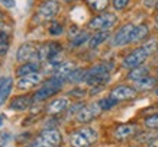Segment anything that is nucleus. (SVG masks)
Here are the masks:
<instances>
[{
    "instance_id": "obj_1",
    "label": "nucleus",
    "mask_w": 158,
    "mask_h": 147,
    "mask_svg": "<svg viewBox=\"0 0 158 147\" xmlns=\"http://www.w3.org/2000/svg\"><path fill=\"white\" fill-rule=\"evenodd\" d=\"M112 64H107V63H100V64H96L94 67H91L90 70L87 71L86 76V83L93 86H100L107 83L110 79V69Z\"/></svg>"
},
{
    "instance_id": "obj_2",
    "label": "nucleus",
    "mask_w": 158,
    "mask_h": 147,
    "mask_svg": "<svg viewBox=\"0 0 158 147\" xmlns=\"http://www.w3.org/2000/svg\"><path fill=\"white\" fill-rule=\"evenodd\" d=\"M97 141V133L90 127H83L70 136V144L73 147H90Z\"/></svg>"
},
{
    "instance_id": "obj_3",
    "label": "nucleus",
    "mask_w": 158,
    "mask_h": 147,
    "mask_svg": "<svg viewBox=\"0 0 158 147\" xmlns=\"http://www.w3.org/2000/svg\"><path fill=\"white\" fill-rule=\"evenodd\" d=\"M61 133L55 128L44 130L29 147H58L61 144Z\"/></svg>"
},
{
    "instance_id": "obj_4",
    "label": "nucleus",
    "mask_w": 158,
    "mask_h": 147,
    "mask_svg": "<svg viewBox=\"0 0 158 147\" xmlns=\"http://www.w3.org/2000/svg\"><path fill=\"white\" fill-rule=\"evenodd\" d=\"M62 87V79H58V77H52V79H49L48 82H45L42 85V87L35 93L34 99L36 102H41V100H45L48 99L49 96L55 95L58 90Z\"/></svg>"
},
{
    "instance_id": "obj_5",
    "label": "nucleus",
    "mask_w": 158,
    "mask_h": 147,
    "mask_svg": "<svg viewBox=\"0 0 158 147\" xmlns=\"http://www.w3.org/2000/svg\"><path fill=\"white\" fill-rule=\"evenodd\" d=\"M149 54H151V52L147 50V47L142 45V47H139V48H136V50H134L132 52H129V54L125 57L122 66H123L125 69H135V67H139L145 60H147V57H148Z\"/></svg>"
},
{
    "instance_id": "obj_6",
    "label": "nucleus",
    "mask_w": 158,
    "mask_h": 147,
    "mask_svg": "<svg viewBox=\"0 0 158 147\" xmlns=\"http://www.w3.org/2000/svg\"><path fill=\"white\" fill-rule=\"evenodd\" d=\"M18 60L22 63H38L39 61V50L34 44H22L16 54Z\"/></svg>"
},
{
    "instance_id": "obj_7",
    "label": "nucleus",
    "mask_w": 158,
    "mask_h": 147,
    "mask_svg": "<svg viewBox=\"0 0 158 147\" xmlns=\"http://www.w3.org/2000/svg\"><path fill=\"white\" fill-rule=\"evenodd\" d=\"M116 22H118L116 15H113V13H102V15H97L96 18H93V19L89 22V28L100 29V31H107V29L112 28Z\"/></svg>"
},
{
    "instance_id": "obj_8",
    "label": "nucleus",
    "mask_w": 158,
    "mask_h": 147,
    "mask_svg": "<svg viewBox=\"0 0 158 147\" xmlns=\"http://www.w3.org/2000/svg\"><path fill=\"white\" fill-rule=\"evenodd\" d=\"M60 5L55 0H45L38 7V19L39 20H49L58 13Z\"/></svg>"
},
{
    "instance_id": "obj_9",
    "label": "nucleus",
    "mask_w": 158,
    "mask_h": 147,
    "mask_svg": "<svg viewBox=\"0 0 158 147\" xmlns=\"http://www.w3.org/2000/svg\"><path fill=\"white\" fill-rule=\"evenodd\" d=\"M100 105L99 102H94V104H89L86 106H83L78 112H77V121L78 122H90L91 119H94L97 115L100 114Z\"/></svg>"
},
{
    "instance_id": "obj_10",
    "label": "nucleus",
    "mask_w": 158,
    "mask_h": 147,
    "mask_svg": "<svg viewBox=\"0 0 158 147\" xmlns=\"http://www.w3.org/2000/svg\"><path fill=\"white\" fill-rule=\"evenodd\" d=\"M38 50H39V61H48L51 58L61 56V45L58 42L44 44V45L38 47Z\"/></svg>"
},
{
    "instance_id": "obj_11",
    "label": "nucleus",
    "mask_w": 158,
    "mask_h": 147,
    "mask_svg": "<svg viewBox=\"0 0 158 147\" xmlns=\"http://www.w3.org/2000/svg\"><path fill=\"white\" fill-rule=\"evenodd\" d=\"M110 98L116 102H120V100H128V99H132L136 96V92H135L134 87H131V86H116L115 89H112L110 92Z\"/></svg>"
},
{
    "instance_id": "obj_12",
    "label": "nucleus",
    "mask_w": 158,
    "mask_h": 147,
    "mask_svg": "<svg viewBox=\"0 0 158 147\" xmlns=\"http://www.w3.org/2000/svg\"><path fill=\"white\" fill-rule=\"evenodd\" d=\"M134 28H135V25H132V24H128V25H125V26H122L115 33V37H113V45L115 47H120V45H125V44L131 42V37H132Z\"/></svg>"
},
{
    "instance_id": "obj_13",
    "label": "nucleus",
    "mask_w": 158,
    "mask_h": 147,
    "mask_svg": "<svg viewBox=\"0 0 158 147\" xmlns=\"http://www.w3.org/2000/svg\"><path fill=\"white\" fill-rule=\"evenodd\" d=\"M41 82V74L39 73H34V74H28V76L19 77L18 80V87L20 90H29L35 87Z\"/></svg>"
},
{
    "instance_id": "obj_14",
    "label": "nucleus",
    "mask_w": 158,
    "mask_h": 147,
    "mask_svg": "<svg viewBox=\"0 0 158 147\" xmlns=\"http://www.w3.org/2000/svg\"><path fill=\"white\" fill-rule=\"evenodd\" d=\"M136 133V125L134 124H123V125H118L115 128V136L116 140H126V138L132 137L134 134Z\"/></svg>"
},
{
    "instance_id": "obj_15",
    "label": "nucleus",
    "mask_w": 158,
    "mask_h": 147,
    "mask_svg": "<svg viewBox=\"0 0 158 147\" xmlns=\"http://www.w3.org/2000/svg\"><path fill=\"white\" fill-rule=\"evenodd\" d=\"M68 106V99L67 98H57L54 99L51 104H48L47 106V112L49 115H57V114H61L62 111H65Z\"/></svg>"
},
{
    "instance_id": "obj_16",
    "label": "nucleus",
    "mask_w": 158,
    "mask_h": 147,
    "mask_svg": "<svg viewBox=\"0 0 158 147\" xmlns=\"http://www.w3.org/2000/svg\"><path fill=\"white\" fill-rule=\"evenodd\" d=\"M74 70H76V67H74V64H73L71 61H62L61 64L55 69V71H54V77H58V79H62V80H64V79H67Z\"/></svg>"
},
{
    "instance_id": "obj_17",
    "label": "nucleus",
    "mask_w": 158,
    "mask_h": 147,
    "mask_svg": "<svg viewBox=\"0 0 158 147\" xmlns=\"http://www.w3.org/2000/svg\"><path fill=\"white\" fill-rule=\"evenodd\" d=\"M31 104H32V99L28 95L16 96L10 102V109H13V111H25V109H28L31 106Z\"/></svg>"
},
{
    "instance_id": "obj_18",
    "label": "nucleus",
    "mask_w": 158,
    "mask_h": 147,
    "mask_svg": "<svg viewBox=\"0 0 158 147\" xmlns=\"http://www.w3.org/2000/svg\"><path fill=\"white\" fill-rule=\"evenodd\" d=\"M9 41H10V32L9 29L0 26V57H3L7 50H9Z\"/></svg>"
},
{
    "instance_id": "obj_19",
    "label": "nucleus",
    "mask_w": 158,
    "mask_h": 147,
    "mask_svg": "<svg viewBox=\"0 0 158 147\" xmlns=\"http://www.w3.org/2000/svg\"><path fill=\"white\" fill-rule=\"evenodd\" d=\"M38 69H39L38 63H26V64H23V66H20L18 69V76L23 77V76H28V74L38 73Z\"/></svg>"
},
{
    "instance_id": "obj_20",
    "label": "nucleus",
    "mask_w": 158,
    "mask_h": 147,
    "mask_svg": "<svg viewBox=\"0 0 158 147\" xmlns=\"http://www.w3.org/2000/svg\"><path fill=\"white\" fill-rule=\"evenodd\" d=\"M148 35V26L147 25H138L134 28L132 37H131V42H138L141 39H144Z\"/></svg>"
},
{
    "instance_id": "obj_21",
    "label": "nucleus",
    "mask_w": 158,
    "mask_h": 147,
    "mask_svg": "<svg viewBox=\"0 0 158 147\" xmlns=\"http://www.w3.org/2000/svg\"><path fill=\"white\" fill-rule=\"evenodd\" d=\"M10 90H12V79L6 77V79L2 80V85H0V105L7 99Z\"/></svg>"
},
{
    "instance_id": "obj_22",
    "label": "nucleus",
    "mask_w": 158,
    "mask_h": 147,
    "mask_svg": "<svg viewBox=\"0 0 158 147\" xmlns=\"http://www.w3.org/2000/svg\"><path fill=\"white\" fill-rule=\"evenodd\" d=\"M107 38H109V32H107V31H100V32L94 33V35L90 38V41H89V47L90 48L99 47V45L105 42Z\"/></svg>"
},
{
    "instance_id": "obj_23",
    "label": "nucleus",
    "mask_w": 158,
    "mask_h": 147,
    "mask_svg": "<svg viewBox=\"0 0 158 147\" xmlns=\"http://www.w3.org/2000/svg\"><path fill=\"white\" fill-rule=\"evenodd\" d=\"M148 76V69L144 66H139V67H135L132 70L129 71V79L131 80H135L138 82L141 79H144V77Z\"/></svg>"
},
{
    "instance_id": "obj_24",
    "label": "nucleus",
    "mask_w": 158,
    "mask_h": 147,
    "mask_svg": "<svg viewBox=\"0 0 158 147\" xmlns=\"http://www.w3.org/2000/svg\"><path fill=\"white\" fill-rule=\"evenodd\" d=\"M135 85H136V87L141 90H147V89H152L154 86H155V79H152V77H144V79H141V80L135 82Z\"/></svg>"
},
{
    "instance_id": "obj_25",
    "label": "nucleus",
    "mask_w": 158,
    "mask_h": 147,
    "mask_svg": "<svg viewBox=\"0 0 158 147\" xmlns=\"http://www.w3.org/2000/svg\"><path fill=\"white\" fill-rule=\"evenodd\" d=\"M86 76H87V71L86 70H83V69H76V70L73 71V73L67 77V79H68V82L77 83V82L86 80Z\"/></svg>"
},
{
    "instance_id": "obj_26",
    "label": "nucleus",
    "mask_w": 158,
    "mask_h": 147,
    "mask_svg": "<svg viewBox=\"0 0 158 147\" xmlns=\"http://www.w3.org/2000/svg\"><path fill=\"white\" fill-rule=\"evenodd\" d=\"M87 5L90 6L93 10L96 12H100V10H105L109 5V0H87Z\"/></svg>"
},
{
    "instance_id": "obj_27",
    "label": "nucleus",
    "mask_w": 158,
    "mask_h": 147,
    "mask_svg": "<svg viewBox=\"0 0 158 147\" xmlns=\"http://www.w3.org/2000/svg\"><path fill=\"white\" fill-rule=\"evenodd\" d=\"M87 39H89V33L87 32H78L74 37V38L71 39V47H80V45H83V44L86 42Z\"/></svg>"
},
{
    "instance_id": "obj_28",
    "label": "nucleus",
    "mask_w": 158,
    "mask_h": 147,
    "mask_svg": "<svg viewBox=\"0 0 158 147\" xmlns=\"http://www.w3.org/2000/svg\"><path fill=\"white\" fill-rule=\"evenodd\" d=\"M145 125L151 130H158V114L149 115L148 118H145Z\"/></svg>"
},
{
    "instance_id": "obj_29",
    "label": "nucleus",
    "mask_w": 158,
    "mask_h": 147,
    "mask_svg": "<svg viewBox=\"0 0 158 147\" xmlns=\"http://www.w3.org/2000/svg\"><path fill=\"white\" fill-rule=\"evenodd\" d=\"M116 104H118V102H116V100H113L110 96H109V98H105V99L99 100V105H100L102 109H110V108H113Z\"/></svg>"
},
{
    "instance_id": "obj_30",
    "label": "nucleus",
    "mask_w": 158,
    "mask_h": 147,
    "mask_svg": "<svg viewBox=\"0 0 158 147\" xmlns=\"http://www.w3.org/2000/svg\"><path fill=\"white\" fill-rule=\"evenodd\" d=\"M49 33L51 35H61L62 33V25L58 22H52L49 26Z\"/></svg>"
},
{
    "instance_id": "obj_31",
    "label": "nucleus",
    "mask_w": 158,
    "mask_h": 147,
    "mask_svg": "<svg viewBox=\"0 0 158 147\" xmlns=\"http://www.w3.org/2000/svg\"><path fill=\"white\" fill-rule=\"evenodd\" d=\"M10 138H12V136L9 131H0V147H5L10 141Z\"/></svg>"
},
{
    "instance_id": "obj_32",
    "label": "nucleus",
    "mask_w": 158,
    "mask_h": 147,
    "mask_svg": "<svg viewBox=\"0 0 158 147\" xmlns=\"http://www.w3.org/2000/svg\"><path fill=\"white\" fill-rule=\"evenodd\" d=\"M128 3H129V0H113V7L116 10H120V9H123Z\"/></svg>"
},
{
    "instance_id": "obj_33",
    "label": "nucleus",
    "mask_w": 158,
    "mask_h": 147,
    "mask_svg": "<svg viewBox=\"0 0 158 147\" xmlns=\"http://www.w3.org/2000/svg\"><path fill=\"white\" fill-rule=\"evenodd\" d=\"M0 3L6 7H15V0H0Z\"/></svg>"
},
{
    "instance_id": "obj_34",
    "label": "nucleus",
    "mask_w": 158,
    "mask_h": 147,
    "mask_svg": "<svg viewBox=\"0 0 158 147\" xmlns=\"http://www.w3.org/2000/svg\"><path fill=\"white\" fill-rule=\"evenodd\" d=\"M3 122H5V117H3V115H0V127L3 125Z\"/></svg>"
},
{
    "instance_id": "obj_35",
    "label": "nucleus",
    "mask_w": 158,
    "mask_h": 147,
    "mask_svg": "<svg viewBox=\"0 0 158 147\" xmlns=\"http://www.w3.org/2000/svg\"><path fill=\"white\" fill-rule=\"evenodd\" d=\"M155 93H157V95H158V87H157V89H155Z\"/></svg>"
},
{
    "instance_id": "obj_36",
    "label": "nucleus",
    "mask_w": 158,
    "mask_h": 147,
    "mask_svg": "<svg viewBox=\"0 0 158 147\" xmlns=\"http://www.w3.org/2000/svg\"><path fill=\"white\" fill-rule=\"evenodd\" d=\"M157 24H158V16H157Z\"/></svg>"
},
{
    "instance_id": "obj_37",
    "label": "nucleus",
    "mask_w": 158,
    "mask_h": 147,
    "mask_svg": "<svg viewBox=\"0 0 158 147\" xmlns=\"http://www.w3.org/2000/svg\"><path fill=\"white\" fill-rule=\"evenodd\" d=\"M157 10H158V3H157Z\"/></svg>"
},
{
    "instance_id": "obj_38",
    "label": "nucleus",
    "mask_w": 158,
    "mask_h": 147,
    "mask_svg": "<svg viewBox=\"0 0 158 147\" xmlns=\"http://www.w3.org/2000/svg\"><path fill=\"white\" fill-rule=\"evenodd\" d=\"M67 2H73V0H67Z\"/></svg>"
},
{
    "instance_id": "obj_39",
    "label": "nucleus",
    "mask_w": 158,
    "mask_h": 147,
    "mask_svg": "<svg viewBox=\"0 0 158 147\" xmlns=\"http://www.w3.org/2000/svg\"><path fill=\"white\" fill-rule=\"evenodd\" d=\"M0 85H2V80H0Z\"/></svg>"
},
{
    "instance_id": "obj_40",
    "label": "nucleus",
    "mask_w": 158,
    "mask_h": 147,
    "mask_svg": "<svg viewBox=\"0 0 158 147\" xmlns=\"http://www.w3.org/2000/svg\"><path fill=\"white\" fill-rule=\"evenodd\" d=\"M0 18H2V13H0Z\"/></svg>"
}]
</instances>
